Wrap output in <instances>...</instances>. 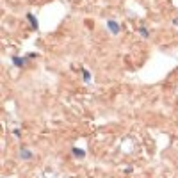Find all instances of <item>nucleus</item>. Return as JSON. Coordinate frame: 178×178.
I'll list each match as a JSON object with an SVG mask.
<instances>
[{
	"mask_svg": "<svg viewBox=\"0 0 178 178\" xmlns=\"http://www.w3.org/2000/svg\"><path fill=\"white\" fill-rule=\"evenodd\" d=\"M73 155H77L79 158H84V155H86V153H84V150H79V148H73Z\"/></svg>",
	"mask_w": 178,
	"mask_h": 178,
	"instance_id": "20e7f679",
	"label": "nucleus"
},
{
	"mask_svg": "<svg viewBox=\"0 0 178 178\" xmlns=\"http://www.w3.org/2000/svg\"><path fill=\"white\" fill-rule=\"evenodd\" d=\"M82 77H84L86 82H89V80H91V73H89L87 70H82Z\"/></svg>",
	"mask_w": 178,
	"mask_h": 178,
	"instance_id": "423d86ee",
	"label": "nucleus"
},
{
	"mask_svg": "<svg viewBox=\"0 0 178 178\" xmlns=\"http://www.w3.org/2000/svg\"><path fill=\"white\" fill-rule=\"evenodd\" d=\"M107 29L111 30V34H118L119 30H121L119 23H118V21H114V20H109V21H107Z\"/></svg>",
	"mask_w": 178,
	"mask_h": 178,
	"instance_id": "f257e3e1",
	"label": "nucleus"
},
{
	"mask_svg": "<svg viewBox=\"0 0 178 178\" xmlns=\"http://www.w3.org/2000/svg\"><path fill=\"white\" fill-rule=\"evenodd\" d=\"M27 20L30 21V27H32V29H34V30H36V29H38V18H36V16H32V14H30V13H27Z\"/></svg>",
	"mask_w": 178,
	"mask_h": 178,
	"instance_id": "7ed1b4c3",
	"label": "nucleus"
},
{
	"mask_svg": "<svg viewBox=\"0 0 178 178\" xmlns=\"http://www.w3.org/2000/svg\"><path fill=\"white\" fill-rule=\"evenodd\" d=\"M27 59H29V57H27ZM27 59H21V57H13V64H14V66H18V68H25V66H27Z\"/></svg>",
	"mask_w": 178,
	"mask_h": 178,
	"instance_id": "f03ea898",
	"label": "nucleus"
},
{
	"mask_svg": "<svg viewBox=\"0 0 178 178\" xmlns=\"http://www.w3.org/2000/svg\"><path fill=\"white\" fill-rule=\"evenodd\" d=\"M139 32H141V34H142V36H144V38H148V36H150V32H148V30H146V29H142V27H141V29H139Z\"/></svg>",
	"mask_w": 178,
	"mask_h": 178,
	"instance_id": "0eeeda50",
	"label": "nucleus"
},
{
	"mask_svg": "<svg viewBox=\"0 0 178 178\" xmlns=\"http://www.w3.org/2000/svg\"><path fill=\"white\" fill-rule=\"evenodd\" d=\"M21 158L29 160V158H32V153H30V151H27V150H21Z\"/></svg>",
	"mask_w": 178,
	"mask_h": 178,
	"instance_id": "39448f33",
	"label": "nucleus"
}]
</instances>
